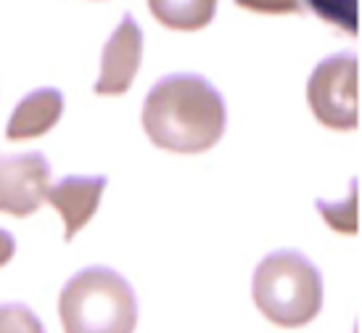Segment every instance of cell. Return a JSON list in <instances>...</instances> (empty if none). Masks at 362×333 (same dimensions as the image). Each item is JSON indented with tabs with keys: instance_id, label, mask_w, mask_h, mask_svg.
<instances>
[{
	"instance_id": "cell-13",
	"label": "cell",
	"mask_w": 362,
	"mask_h": 333,
	"mask_svg": "<svg viewBox=\"0 0 362 333\" xmlns=\"http://www.w3.org/2000/svg\"><path fill=\"white\" fill-rule=\"evenodd\" d=\"M13 254H16V238L8 230L0 228V267L8 264L13 259Z\"/></svg>"
},
{
	"instance_id": "cell-10",
	"label": "cell",
	"mask_w": 362,
	"mask_h": 333,
	"mask_svg": "<svg viewBox=\"0 0 362 333\" xmlns=\"http://www.w3.org/2000/svg\"><path fill=\"white\" fill-rule=\"evenodd\" d=\"M304 8H310L336 30L349 35L360 32V0H304Z\"/></svg>"
},
{
	"instance_id": "cell-7",
	"label": "cell",
	"mask_w": 362,
	"mask_h": 333,
	"mask_svg": "<svg viewBox=\"0 0 362 333\" xmlns=\"http://www.w3.org/2000/svg\"><path fill=\"white\" fill-rule=\"evenodd\" d=\"M109 185L106 175H66L56 185H48L45 201L56 206L64 220V241H71L93 220Z\"/></svg>"
},
{
	"instance_id": "cell-8",
	"label": "cell",
	"mask_w": 362,
	"mask_h": 333,
	"mask_svg": "<svg viewBox=\"0 0 362 333\" xmlns=\"http://www.w3.org/2000/svg\"><path fill=\"white\" fill-rule=\"evenodd\" d=\"M61 114H64V93L59 88H37L16 103L6 124V138L8 141L40 138L59 124Z\"/></svg>"
},
{
	"instance_id": "cell-9",
	"label": "cell",
	"mask_w": 362,
	"mask_h": 333,
	"mask_svg": "<svg viewBox=\"0 0 362 333\" xmlns=\"http://www.w3.org/2000/svg\"><path fill=\"white\" fill-rule=\"evenodd\" d=\"M217 3L220 0H148V8L170 30L196 32L214 19Z\"/></svg>"
},
{
	"instance_id": "cell-6",
	"label": "cell",
	"mask_w": 362,
	"mask_h": 333,
	"mask_svg": "<svg viewBox=\"0 0 362 333\" xmlns=\"http://www.w3.org/2000/svg\"><path fill=\"white\" fill-rule=\"evenodd\" d=\"M143 61V30L132 13H124L101 53V74L93 85L98 95H124Z\"/></svg>"
},
{
	"instance_id": "cell-11",
	"label": "cell",
	"mask_w": 362,
	"mask_h": 333,
	"mask_svg": "<svg viewBox=\"0 0 362 333\" xmlns=\"http://www.w3.org/2000/svg\"><path fill=\"white\" fill-rule=\"evenodd\" d=\"M0 333H45V328L27 304L6 302L0 304Z\"/></svg>"
},
{
	"instance_id": "cell-3",
	"label": "cell",
	"mask_w": 362,
	"mask_h": 333,
	"mask_svg": "<svg viewBox=\"0 0 362 333\" xmlns=\"http://www.w3.org/2000/svg\"><path fill=\"white\" fill-rule=\"evenodd\" d=\"M254 304L270 323L302 328L322 310V275L310 257L296 249L267 254L252 278Z\"/></svg>"
},
{
	"instance_id": "cell-5",
	"label": "cell",
	"mask_w": 362,
	"mask_h": 333,
	"mask_svg": "<svg viewBox=\"0 0 362 333\" xmlns=\"http://www.w3.org/2000/svg\"><path fill=\"white\" fill-rule=\"evenodd\" d=\"M51 185V162L40 151L0 153V212L30 217L42 206Z\"/></svg>"
},
{
	"instance_id": "cell-2",
	"label": "cell",
	"mask_w": 362,
	"mask_h": 333,
	"mask_svg": "<svg viewBox=\"0 0 362 333\" xmlns=\"http://www.w3.org/2000/svg\"><path fill=\"white\" fill-rule=\"evenodd\" d=\"M59 317L64 333H135V288L111 267H85L64 283Z\"/></svg>"
},
{
	"instance_id": "cell-1",
	"label": "cell",
	"mask_w": 362,
	"mask_h": 333,
	"mask_svg": "<svg viewBox=\"0 0 362 333\" xmlns=\"http://www.w3.org/2000/svg\"><path fill=\"white\" fill-rule=\"evenodd\" d=\"M225 127L228 109L222 93L196 71L161 77L143 103V130L164 151H209L220 143Z\"/></svg>"
},
{
	"instance_id": "cell-12",
	"label": "cell",
	"mask_w": 362,
	"mask_h": 333,
	"mask_svg": "<svg viewBox=\"0 0 362 333\" xmlns=\"http://www.w3.org/2000/svg\"><path fill=\"white\" fill-rule=\"evenodd\" d=\"M235 6H241L254 13H304V0H235Z\"/></svg>"
},
{
	"instance_id": "cell-4",
	"label": "cell",
	"mask_w": 362,
	"mask_h": 333,
	"mask_svg": "<svg viewBox=\"0 0 362 333\" xmlns=\"http://www.w3.org/2000/svg\"><path fill=\"white\" fill-rule=\"evenodd\" d=\"M307 103L315 119L331 130H354L360 124V59L339 51L322 59L307 80Z\"/></svg>"
}]
</instances>
